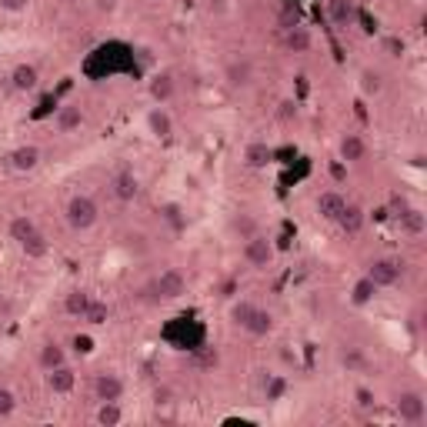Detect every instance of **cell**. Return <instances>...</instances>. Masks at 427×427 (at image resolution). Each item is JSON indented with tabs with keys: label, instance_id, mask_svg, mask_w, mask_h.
Listing matches in <instances>:
<instances>
[{
	"label": "cell",
	"instance_id": "obj_8",
	"mask_svg": "<svg viewBox=\"0 0 427 427\" xmlns=\"http://www.w3.org/2000/svg\"><path fill=\"white\" fill-rule=\"evenodd\" d=\"M7 164H10V170H17V174H30L40 164V150L34 144H20V147H14L7 154Z\"/></svg>",
	"mask_w": 427,
	"mask_h": 427
},
{
	"label": "cell",
	"instance_id": "obj_40",
	"mask_svg": "<svg viewBox=\"0 0 427 427\" xmlns=\"http://www.w3.org/2000/svg\"><path fill=\"white\" fill-rule=\"evenodd\" d=\"M390 210H397V217H401V214L408 210V201H404L401 194H394V197H390Z\"/></svg>",
	"mask_w": 427,
	"mask_h": 427
},
{
	"label": "cell",
	"instance_id": "obj_5",
	"mask_svg": "<svg viewBox=\"0 0 427 427\" xmlns=\"http://www.w3.org/2000/svg\"><path fill=\"white\" fill-rule=\"evenodd\" d=\"M154 291H157V298H161V300H177L187 291V278L177 271V267H167V271H161V274H157V280H154Z\"/></svg>",
	"mask_w": 427,
	"mask_h": 427
},
{
	"label": "cell",
	"instance_id": "obj_43",
	"mask_svg": "<svg viewBox=\"0 0 427 427\" xmlns=\"http://www.w3.org/2000/svg\"><path fill=\"white\" fill-rule=\"evenodd\" d=\"M150 3H157V0H150Z\"/></svg>",
	"mask_w": 427,
	"mask_h": 427
},
{
	"label": "cell",
	"instance_id": "obj_27",
	"mask_svg": "<svg viewBox=\"0 0 427 427\" xmlns=\"http://www.w3.org/2000/svg\"><path fill=\"white\" fill-rule=\"evenodd\" d=\"M120 421H124V410L117 408V401H100V408H97V424L117 427Z\"/></svg>",
	"mask_w": 427,
	"mask_h": 427
},
{
	"label": "cell",
	"instance_id": "obj_25",
	"mask_svg": "<svg viewBox=\"0 0 427 427\" xmlns=\"http://www.w3.org/2000/svg\"><path fill=\"white\" fill-rule=\"evenodd\" d=\"M374 294H377V287H374V280L364 274V278L351 287V304L354 307H364V304H371L374 300Z\"/></svg>",
	"mask_w": 427,
	"mask_h": 427
},
{
	"label": "cell",
	"instance_id": "obj_30",
	"mask_svg": "<svg viewBox=\"0 0 427 427\" xmlns=\"http://www.w3.org/2000/svg\"><path fill=\"white\" fill-rule=\"evenodd\" d=\"M107 317H111V307L93 300L91 307H87V314H84V320H87V324H93V327H100V324H107Z\"/></svg>",
	"mask_w": 427,
	"mask_h": 427
},
{
	"label": "cell",
	"instance_id": "obj_9",
	"mask_svg": "<svg viewBox=\"0 0 427 427\" xmlns=\"http://www.w3.org/2000/svg\"><path fill=\"white\" fill-rule=\"evenodd\" d=\"M111 190H113V197H117L120 204H130V201L137 197L140 184H137L134 170H117V174L111 177Z\"/></svg>",
	"mask_w": 427,
	"mask_h": 427
},
{
	"label": "cell",
	"instance_id": "obj_4",
	"mask_svg": "<svg viewBox=\"0 0 427 427\" xmlns=\"http://www.w3.org/2000/svg\"><path fill=\"white\" fill-rule=\"evenodd\" d=\"M397 414H401V421H408V424H421L427 414V401L421 390H401L397 394Z\"/></svg>",
	"mask_w": 427,
	"mask_h": 427
},
{
	"label": "cell",
	"instance_id": "obj_6",
	"mask_svg": "<svg viewBox=\"0 0 427 427\" xmlns=\"http://www.w3.org/2000/svg\"><path fill=\"white\" fill-rule=\"evenodd\" d=\"M224 80H227V87L230 91H247L251 84H254V67H251V60H230L227 67H224Z\"/></svg>",
	"mask_w": 427,
	"mask_h": 427
},
{
	"label": "cell",
	"instance_id": "obj_35",
	"mask_svg": "<svg viewBox=\"0 0 427 427\" xmlns=\"http://www.w3.org/2000/svg\"><path fill=\"white\" fill-rule=\"evenodd\" d=\"M361 91H364V93H377V91H381V77L374 74V71H364V74H361Z\"/></svg>",
	"mask_w": 427,
	"mask_h": 427
},
{
	"label": "cell",
	"instance_id": "obj_41",
	"mask_svg": "<svg viewBox=\"0 0 427 427\" xmlns=\"http://www.w3.org/2000/svg\"><path fill=\"white\" fill-rule=\"evenodd\" d=\"M344 364H347V367H361V364H364V357H361L357 351H351L347 357H344Z\"/></svg>",
	"mask_w": 427,
	"mask_h": 427
},
{
	"label": "cell",
	"instance_id": "obj_3",
	"mask_svg": "<svg viewBox=\"0 0 427 427\" xmlns=\"http://www.w3.org/2000/svg\"><path fill=\"white\" fill-rule=\"evenodd\" d=\"M244 260L254 267V271H264V267H271V260H274V244L267 241L264 234H254V237H247L244 244Z\"/></svg>",
	"mask_w": 427,
	"mask_h": 427
},
{
	"label": "cell",
	"instance_id": "obj_13",
	"mask_svg": "<svg viewBox=\"0 0 427 427\" xmlns=\"http://www.w3.org/2000/svg\"><path fill=\"white\" fill-rule=\"evenodd\" d=\"M364 157H367V144L357 134H344L340 137V161L344 164H361Z\"/></svg>",
	"mask_w": 427,
	"mask_h": 427
},
{
	"label": "cell",
	"instance_id": "obj_1",
	"mask_svg": "<svg viewBox=\"0 0 427 427\" xmlns=\"http://www.w3.org/2000/svg\"><path fill=\"white\" fill-rule=\"evenodd\" d=\"M64 221H67L71 230L84 234V230H91L93 224L100 221V207H97V201L91 194H74L67 201V207H64Z\"/></svg>",
	"mask_w": 427,
	"mask_h": 427
},
{
	"label": "cell",
	"instance_id": "obj_10",
	"mask_svg": "<svg viewBox=\"0 0 427 427\" xmlns=\"http://www.w3.org/2000/svg\"><path fill=\"white\" fill-rule=\"evenodd\" d=\"M37 84H40V74L34 64H17V67L10 71V87H14V91L30 93V91H37Z\"/></svg>",
	"mask_w": 427,
	"mask_h": 427
},
{
	"label": "cell",
	"instance_id": "obj_2",
	"mask_svg": "<svg viewBox=\"0 0 427 427\" xmlns=\"http://www.w3.org/2000/svg\"><path fill=\"white\" fill-rule=\"evenodd\" d=\"M404 274V264L394 257H377L367 264V278L374 280V287H394Z\"/></svg>",
	"mask_w": 427,
	"mask_h": 427
},
{
	"label": "cell",
	"instance_id": "obj_34",
	"mask_svg": "<svg viewBox=\"0 0 427 427\" xmlns=\"http://www.w3.org/2000/svg\"><path fill=\"white\" fill-rule=\"evenodd\" d=\"M354 401H357V408L361 410H374V404H377V397H374L371 388H357L354 390Z\"/></svg>",
	"mask_w": 427,
	"mask_h": 427
},
{
	"label": "cell",
	"instance_id": "obj_21",
	"mask_svg": "<svg viewBox=\"0 0 427 427\" xmlns=\"http://www.w3.org/2000/svg\"><path fill=\"white\" fill-rule=\"evenodd\" d=\"M17 247L24 251V257H30V260H44L47 257V251H51V244H47V237H44L40 230H34L30 237H24Z\"/></svg>",
	"mask_w": 427,
	"mask_h": 427
},
{
	"label": "cell",
	"instance_id": "obj_15",
	"mask_svg": "<svg viewBox=\"0 0 427 427\" xmlns=\"http://www.w3.org/2000/svg\"><path fill=\"white\" fill-rule=\"evenodd\" d=\"M77 384V374L67 367V364H60L54 371H47V388L54 390V394H71Z\"/></svg>",
	"mask_w": 427,
	"mask_h": 427
},
{
	"label": "cell",
	"instance_id": "obj_14",
	"mask_svg": "<svg viewBox=\"0 0 427 427\" xmlns=\"http://www.w3.org/2000/svg\"><path fill=\"white\" fill-rule=\"evenodd\" d=\"M337 227L347 234V237H354V234H361V227H364V210L357 204H344V210L337 214Z\"/></svg>",
	"mask_w": 427,
	"mask_h": 427
},
{
	"label": "cell",
	"instance_id": "obj_12",
	"mask_svg": "<svg viewBox=\"0 0 427 427\" xmlns=\"http://www.w3.org/2000/svg\"><path fill=\"white\" fill-rule=\"evenodd\" d=\"M271 161H274V150L267 147L264 140H254V144L244 147V164H247L251 170H264Z\"/></svg>",
	"mask_w": 427,
	"mask_h": 427
},
{
	"label": "cell",
	"instance_id": "obj_28",
	"mask_svg": "<svg viewBox=\"0 0 427 427\" xmlns=\"http://www.w3.org/2000/svg\"><path fill=\"white\" fill-rule=\"evenodd\" d=\"M37 230V224H34V217H27V214H17V217H10V237L14 241H24V237H30Z\"/></svg>",
	"mask_w": 427,
	"mask_h": 427
},
{
	"label": "cell",
	"instance_id": "obj_38",
	"mask_svg": "<svg viewBox=\"0 0 427 427\" xmlns=\"http://www.w3.org/2000/svg\"><path fill=\"white\" fill-rule=\"evenodd\" d=\"M0 10H10V14H20V10H27V0H0Z\"/></svg>",
	"mask_w": 427,
	"mask_h": 427
},
{
	"label": "cell",
	"instance_id": "obj_22",
	"mask_svg": "<svg viewBox=\"0 0 427 427\" xmlns=\"http://www.w3.org/2000/svg\"><path fill=\"white\" fill-rule=\"evenodd\" d=\"M91 304H93L91 294H87L84 287H77V291H71V294L64 298V311H67L71 317H80V320H84V314H87Z\"/></svg>",
	"mask_w": 427,
	"mask_h": 427
},
{
	"label": "cell",
	"instance_id": "obj_26",
	"mask_svg": "<svg viewBox=\"0 0 427 427\" xmlns=\"http://www.w3.org/2000/svg\"><path fill=\"white\" fill-rule=\"evenodd\" d=\"M401 227L408 230L410 237H421V234H424V227H427L424 210H417V207H408V210L401 214Z\"/></svg>",
	"mask_w": 427,
	"mask_h": 427
},
{
	"label": "cell",
	"instance_id": "obj_37",
	"mask_svg": "<svg viewBox=\"0 0 427 427\" xmlns=\"http://www.w3.org/2000/svg\"><path fill=\"white\" fill-rule=\"evenodd\" d=\"M384 47H388L390 57H401V54H404V40H401V37H388V40H384Z\"/></svg>",
	"mask_w": 427,
	"mask_h": 427
},
{
	"label": "cell",
	"instance_id": "obj_20",
	"mask_svg": "<svg viewBox=\"0 0 427 427\" xmlns=\"http://www.w3.org/2000/svg\"><path fill=\"white\" fill-rule=\"evenodd\" d=\"M80 124H84V111H80L77 104H67V107L57 111V130H60V134H74Z\"/></svg>",
	"mask_w": 427,
	"mask_h": 427
},
{
	"label": "cell",
	"instance_id": "obj_19",
	"mask_svg": "<svg viewBox=\"0 0 427 427\" xmlns=\"http://www.w3.org/2000/svg\"><path fill=\"white\" fill-rule=\"evenodd\" d=\"M174 93H177V84H174V77L170 74H154L150 77V97H154L157 104H167Z\"/></svg>",
	"mask_w": 427,
	"mask_h": 427
},
{
	"label": "cell",
	"instance_id": "obj_24",
	"mask_svg": "<svg viewBox=\"0 0 427 427\" xmlns=\"http://www.w3.org/2000/svg\"><path fill=\"white\" fill-rule=\"evenodd\" d=\"M37 361H40V367L44 371H54V367H60V364H67V354H64V347L60 344H44L40 347V354H37Z\"/></svg>",
	"mask_w": 427,
	"mask_h": 427
},
{
	"label": "cell",
	"instance_id": "obj_18",
	"mask_svg": "<svg viewBox=\"0 0 427 427\" xmlns=\"http://www.w3.org/2000/svg\"><path fill=\"white\" fill-rule=\"evenodd\" d=\"M244 331H247L251 337H267L271 331H274V314L264 311V307H254V314H251V320L244 324Z\"/></svg>",
	"mask_w": 427,
	"mask_h": 427
},
{
	"label": "cell",
	"instance_id": "obj_17",
	"mask_svg": "<svg viewBox=\"0 0 427 427\" xmlns=\"http://www.w3.org/2000/svg\"><path fill=\"white\" fill-rule=\"evenodd\" d=\"M344 194H337V190H324L320 197H317V214L324 217V221H337V214L344 210Z\"/></svg>",
	"mask_w": 427,
	"mask_h": 427
},
{
	"label": "cell",
	"instance_id": "obj_11",
	"mask_svg": "<svg viewBox=\"0 0 427 427\" xmlns=\"http://www.w3.org/2000/svg\"><path fill=\"white\" fill-rule=\"evenodd\" d=\"M284 47H287L291 54H307V51L314 47V37H311V30H307V27L291 24V27L284 30Z\"/></svg>",
	"mask_w": 427,
	"mask_h": 427
},
{
	"label": "cell",
	"instance_id": "obj_36",
	"mask_svg": "<svg viewBox=\"0 0 427 427\" xmlns=\"http://www.w3.org/2000/svg\"><path fill=\"white\" fill-rule=\"evenodd\" d=\"M278 117H280V120H294V117H298V104H294V100H280V104H278Z\"/></svg>",
	"mask_w": 427,
	"mask_h": 427
},
{
	"label": "cell",
	"instance_id": "obj_39",
	"mask_svg": "<svg viewBox=\"0 0 427 427\" xmlns=\"http://www.w3.org/2000/svg\"><path fill=\"white\" fill-rule=\"evenodd\" d=\"M331 177H334V181H344V177H347V164H344V161H334V164H331Z\"/></svg>",
	"mask_w": 427,
	"mask_h": 427
},
{
	"label": "cell",
	"instance_id": "obj_29",
	"mask_svg": "<svg viewBox=\"0 0 427 427\" xmlns=\"http://www.w3.org/2000/svg\"><path fill=\"white\" fill-rule=\"evenodd\" d=\"M284 394H287V381L278 377V374H271V377L264 381V397H267V401H284Z\"/></svg>",
	"mask_w": 427,
	"mask_h": 427
},
{
	"label": "cell",
	"instance_id": "obj_33",
	"mask_svg": "<svg viewBox=\"0 0 427 427\" xmlns=\"http://www.w3.org/2000/svg\"><path fill=\"white\" fill-rule=\"evenodd\" d=\"M17 408V397H14V390L10 388H0V417H10Z\"/></svg>",
	"mask_w": 427,
	"mask_h": 427
},
{
	"label": "cell",
	"instance_id": "obj_32",
	"mask_svg": "<svg viewBox=\"0 0 427 427\" xmlns=\"http://www.w3.org/2000/svg\"><path fill=\"white\" fill-rule=\"evenodd\" d=\"M251 314H254V304H251V300H241V304H234V311H230V320H234L237 327H244V324L251 320Z\"/></svg>",
	"mask_w": 427,
	"mask_h": 427
},
{
	"label": "cell",
	"instance_id": "obj_31",
	"mask_svg": "<svg viewBox=\"0 0 427 427\" xmlns=\"http://www.w3.org/2000/svg\"><path fill=\"white\" fill-rule=\"evenodd\" d=\"M234 234H241V241L254 237V234H257V221H254L251 214H241V217H234Z\"/></svg>",
	"mask_w": 427,
	"mask_h": 427
},
{
	"label": "cell",
	"instance_id": "obj_7",
	"mask_svg": "<svg viewBox=\"0 0 427 427\" xmlns=\"http://www.w3.org/2000/svg\"><path fill=\"white\" fill-rule=\"evenodd\" d=\"M93 397H97V401H120V397H124V381L111 371L97 374V377H93Z\"/></svg>",
	"mask_w": 427,
	"mask_h": 427
},
{
	"label": "cell",
	"instance_id": "obj_23",
	"mask_svg": "<svg viewBox=\"0 0 427 427\" xmlns=\"http://www.w3.org/2000/svg\"><path fill=\"white\" fill-rule=\"evenodd\" d=\"M147 127L154 137H170V134H174V120H170V113L164 111V107H154V111L147 113Z\"/></svg>",
	"mask_w": 427,
	"mask_h": 427
},
{
	"label": "cell",
	"instance_id": "obj_42",
	"mask_svg": "<svg viewBox=\"0 0 427 427\" xmlns=\"http://www.w3.org/2000/svg\"><path fill=\"white\" fill-rule=\"evenodd\" d=\"M97 7H100V10H107V14H111V10H117V0H97Z\"/></svg>",
	"mask_w": 427,
	"mask_h": 427
},
{
	"label": "cell",
	"instance_id": "obj_16",
	"mask_svg": "<svg viewBox=\"0 0 427 427\" xmlns=\"http://www.w3.org/2000/svg\"><path fill=\"white\" fill-rule=\"evenodd\" d=\"M327 17L337 27H351L357 20V7H354V0H327Z\"/></svg>",
	"mask_w": 427,
	"mask_h": 427
}]
</instances>
